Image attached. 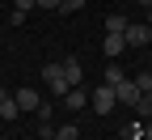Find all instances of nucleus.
I'll return each instance as SVG.
<instances>
[{"label": "nucleus", "instance_id": "obj_1", "mask_svg": "<svg viewBox=\"0 0 152 140\" xmlns=\"http://www.w3.org/2000/svg\"><path fill=\"white\" fill-rule=\"evenodd\" d=\"M89 106L97 110V115H110L114 106H118V93H114V85H106V81H102V89H97V93H89Z\"/></svg>", "mask_w": 152, "mask_h": 140}, {"label": "nucleus", "instance_id": "obj_2", "mask_svg": "<svg viewBox=\"0 0 152 140\" xmlns=\"http://www.w3.org/2000/svg\"><path fill=\"white\" fill-rule=\"evenodd\" d=\"M42 81L51 85V93H59V98L72 89V85H68V76H64V64H42Z\"/></svg>", "mask_w": 152, "mask_h": 140}, {"label": "nucleus", "instance_id": "obj_3", "mask_svg": "<svg viewBox=\"0 0 152 140\" xmlns=\"http://www.w3.org/2000/svg\"><path fill=\"white\" fill-rule=\"evenodd\" d=\"M123 38H127V47H148V43H152V26H148V21H131V26L123 30Z\"/></svg>", "mask_w": 152, "mask_h": 140}, {"label": "nucleus", "instance_id": "obj_4", "mask_svg": "<svg viewBox=\"0 0 152 140\" xmlns=\"http://www.w3.org/2000/svg\"><path fill=\"white\" fill-rule=\"evenodd\" d=\"M13 102L21 106V110H38V106H42V98H38V89L26 85V89H17V93H13Z\"/></svg>", "mask_w": 152, "mask_h": 140}, {"label": "nucleus", "instance_id": "obj_5", "mask_svg": "<svg viewBox=\"0 0 152 140\" xmlns=\"http://www.w3.org/2000/svg\"><path fill=\"white\" fill-rule=\"evenodd\" d=\"M114 93H118V102H127V106H135V102H140V85L131 81V76H127L123 85H114Z\"/></svg>", "mask_w": 152, "mask_h": 140}, {"label": "nucleus", "instance_id": "obj_6", "mask_svg": "<svg viewBox=\"0 0 152 140\" xmlns=\"http://www.w3.org/2000/svg\"><path fill=\"white\" fill-rule=\"evenodd\" d=\"M64 76H68V85H72V89L80 85V76H85V68H80V59H76V55H68V59H64Z\"/></svg>", "mask_w": 152, "mask_h": 140}, {"label": "nucleus", "instance_id": "obj_7", "mask_svg": "<svg viewBox=\"0 0 152 140\" xmlns=\"http://www.w3.org/2000/svg\"><path fill=\"white\" fill-rule=\"evenodd\" d=\"M64 106H68V110H85V106H89V93H85L80 85L68 89V93H64Z\"/></svg>", "mask_w": 152, "mask_h": 140}, {"label": "nucleus", "instance_id": "obj_8", "mask_svg": "<svg viewBox=\"0 0 152 140\" xmlns=\"http://www.w3.org/2000/svg\"><path fill=\"white\" fill-rule=\"evenodd\" d=\"M102 51H106V59H114V55H123V51H127V38H123V34H106V43H102Z\"/></svg>", "mask_w": 152, "mask_h": 140}, {"label": "nucleus", "instance_id": "obj_9", "mask_svg": "<svg viewBox=\"0 0 152 140\" xmlns=\"http://www.w3.org/2000/svg\"><path fill=\"white\" fill-rule=\"evenodd\" d=\"M127 26H131V21H127L123 13H110V17H106V34H123Z\"/></svg>", "mask_w": 152, "mask_h": 140}, {"label": "nucleus", "instance_id": "obj_10", "mask_svg": "<svg viewBox=\"0 0 152 140\" xmlns=\"http://www.w3.org/2000/svg\"><path fill=\"white\" fill-rule=\"evenodd\" d=\"M17 115H21V106H17L13 98L4 93V102H0V119H17Z\"/></svg>", "mask_w": 152, "mask_h": 140}, {"label": "nucleus", "instance_id": "obj_11", "mask_svg": "<svg viewBox=\"0 0 152 140\" xmlns=\"http://www.w3.org/2000/svg\"><path fill=\"white\" fill-rule=\"evenodd\" d=\"M135 110H140L144 119H152V89H148V93H140V102H135Z\"/></svg>", "mask_w": 152, "mask_h": 140}, {"label": "nucleus", "instance_id": "obj_12", "mask_svg": "<svg viewBox=\"0 0 152 140\" xmlns=\"http://www.w3.org/2000/svg\"><path fill=\"white\" fill-rule=\"evenodd\" d=\"M123 81H127V72L110 64V68H106V85H123Z\"/></svg>", "mask_w": 152, "mask_h": 140}, {"label": "nucleus", "instance_id": "obj_13", "mask_svg": "<svg viewBox=\"0 0 152 140\" xmlns=\"http://www.w3.org/2000/svg\"><path fill=\"white\" fill-rule=\"evenodd\" d=\"M76 136H80V127H76V123H68V127H55V140H76Z\"/></svg>", "mask_w": 152, "mask_h": 140}, {"label": "nucleus", "instance_id": "obj_14", "mask_svg": "<svg viewBox=\"0 0 152 140\" xmlns=\"http://www.w3.org/2000/svg\"><path fill=\"white\" fill-rule=\"evenodd\" d=\"M131 81L140 85V93H148V89H152V72H135V76H131Z\"/></svg>", "mask_w": 152, "mask_h": 140}, {"label": "nucleus", "instance_id": "obj_15", "mask_svg": "<svg viewBox=\"0 0 152 140\" xmlns=\"http://www.w3.org/2000/svg\"><path fill=\"white\" fill-rule=\"evenodd\" d=\"M89 4V0H64V4H59V13H80Z\"/></svg>", "mask_w": 152, "mask_h": 140}, {"label": "nucleus", "instance_id": "obj_16", "mask_svg": "<svg viewBox=\"0 0 152 140\" xmlns=\"http://www.w3.org/2000/svg\"><path fill=\"white\" fill-rule=\"evenodd\" d=\"M38 136H42V140H55V127L51 123H38Z\"/></svg>", "mask_w": 152, "mask_h": 140}, {"label": "nucleus", "instance_id": "obj_17", "mask_svg": "<svg viewBox=\"0 0 152 140\" xmlns=\"http://www.w3.org/2000/svg\"><path fill=\"white\" fill-rule=\"evenodd\" d=\"M34 4H38V0H13V9H21V13H30Z\"/></svg>", "mask_w": 152, "mask_h": 140}, {"label": "nucleus", "instance_id": "obj_18", "mask_svg": "<svg viewBox=\"0 0 152 140\" xmlns=\"http://www.w3.org/2000/svg\"><path fill=\"white\" fill-rule=\"evenodd\" d=\"M38 4H42V9H59L64 0H38Z\"/></svg>", "mask_w": 152, "mask_h": 140}, {"label": "nucleus", "instance_id": "obj_19", "mask_svg": "<svg viewBox=\"0 0 152 140\" xmlns=\"http://www.w3.org/2000/svg\"><path fill=\"white\" fill-rule=\"evenodd\" d=\"M144 140H152V119H144Z\"/></svg>", "mask_w": 152, "mask_h": 140}, {"label": "nucleus", "instance_id": "obj_20", "mask_svg": "<svg viewBox=\"0 0 152 140\" xmlns=\"http://www.w3.org/2000/svg\"><path fill=\"white\" fill-rule=\"evenodd\" d=\"M135 4H140V9H152V0H135Z\"/></svg>", "mask_w": 152, "mask_h": 140}, {"label": "nucleus", "instance_id": "obj_21", "mask_svg": "<svg viewBox=\"0 0 152 140\" xmlns=\"http://www.w3.org/2000/svg\"><path fill=\"white\" fill-rule=\"evenodd\" d=\"M144 13H148V26H152V9H144Z\"/></svg>", "mask_w": 152, "mask_h": 140}, {"label": "nucleus", "instance_id": "obj_22", "mask_svg": "<svg viewBox=\"0 0 152 140\" xmlns=\"http://www.w3.org/2000/svg\"><path fill=\"white\" fill-rule=\"evenodd\" d=\"M0 102H4V89H0Z\"/></svg>", "mask_w": 152, "mask_h": 140}, {"label": "nucleus", "instance_id": "obj_23", "mask_svg": "<svg viewBox=\"0 0 152 140\" xmlns=\"http://www.w3.org/2000/svg\"><path fill=\"white\" fill-rule=\"evenodd\" d=\"M148 64H152V51H148Z\"/></svg>", "mask_w": 152, "mask_h": 140}, {"label": "nucleus", "instance_id": "obj_24", "mask_svg": "<svg viewBox=\"0 0 152 140\" xmlns=\"http://www.w3.org/2000/svg\"><path fill=\"white\" fill-rule=\"evenodd\" d=\"M0 9H4V0H0Z\"/></svg>", "mask_w": 152, "mask_h": 140}, {"label": "nucleus", "instance_id": "obj_25", "mask_svg": "<svg viewBox=\"0 0 152 140\" xmlns=\"http://www.w3.org/2000/svg\"><path fill=\"white\" fill-rule=\"evenodd\" d=\"M0 38H4V30H0Z\"/></svg>", "mask_w": 152, "mask_h": 140}, {"label": "nucleus", "instance_id": "obj_26", "mask_svg": "<svg viewBox=\"0 0 152 140\" xmlns=\"http://www.w3.org/2000/svg\"><path fill=\"white\" fill-rule=\"evenodd\" d=\"M140 140H144V136H140Z\"/></svg>", "mask_w": 152, "mask_h": 140}]
</instances>
